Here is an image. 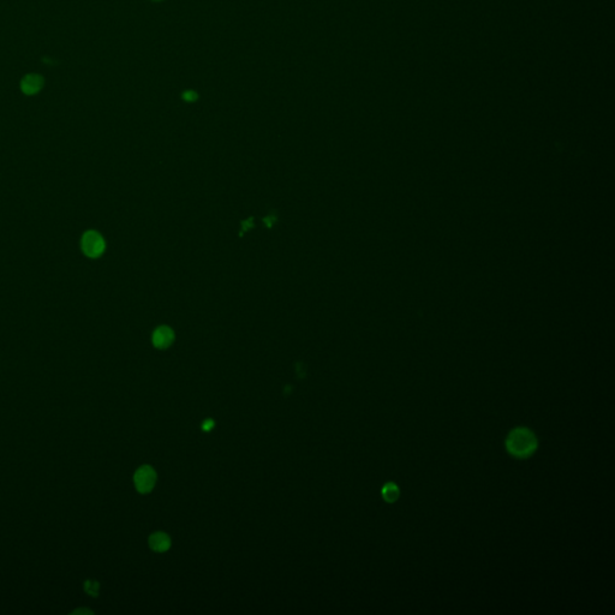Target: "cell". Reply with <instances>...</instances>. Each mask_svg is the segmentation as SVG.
I'll use <instances>...</instances> for the list:
<instances>
[{"instance_id":"obj_1","label":"cell","mask_w":615,"mask_h":615,"mask_svg":"<svg viewBox=\"0 0 615 615\" xmlns=\"http://www.w3.org/2000/svg\"><path fill=\"white\" fill-rule=\"evenodd\" d=\"M505 446L516 459H527L537 449L538 441L535 433L529 428L518 427L508 434Z\"/></svg>"},{"instance_id":"obj_2","label":"cell","mask_w":615,"mask_h":615,"mask_svg":"<svg viewBox=\"0 0 615 615\" xmlns=\"http://www.w3.org/2000/svg\"><path fill=\"white\" fill-rule=\"evenodd\" d=\"M81 249L83 254L87 257L90 259H96L103 254L106 249L105 239L99 232L96 231H87L83 233L82 239H81Z\"/></svg>"},{"instance_id":"obj_3","label":"cell","mask_w":615,"mask_h":615,"mask_svg":"<svg viewBox=\"0 0 615 615\" xmlns=\"http://www.w3.org/2000/svg\"><path fill=\"white\" fill-rule=\"evenodd\" d=\"M133 483L137 491L148 494L153 490L156 483V472L150 465H142L133 475Z\"/></svg>"},{"instance_id":"obj_4","label":"cell","mask_w":615,"mask_h":615,"mask_svg":"<svg viewBox=\"0 0 615 615\" xmlns=\"http://www.w3.org/2000/svg\"><path fill=\"white\" fill-rule=\"evenodd\" d=\"M173 342H175V333L170 327L161 326L156 328L153 333V345L159 350L170 348Z\"/></svg>"},{"instance_id":"obj_5","label":"cell","mask_w":615,"mask_h":615,"mask_svg":"<svg viewBox=\"0 0 615 615\" xmlns=\"http://www.w3.org/2000/svg\"><path fill=\"white\" fill-rule=\"evenodd\" d=\"M150 549L156 553H165L171 548V538L166 532L163 531H156L152 533L148 539Z\"/></svg>"},{"instance_id":"obj_6","label":"cell","mask_w":615,"mask_h":615,"mask_svg":"<svg viewBox=\"0 0 615 615\" xmlns=\"http://www.w3.org/2000/svg\"><path fill=\"white\" fill-rule=\"evenodd\" d=\"M44 87V78L40 75H27L22 80L21 89L24 94L34 95L41 90Z\"/></svg>"},{"instance_id":"obj_7","label":"cell","mask_w":615,"mask_h":615,"mask_svg":"<svg viewBox=\"0 0 615 615\" xmlns=\"http://www.w3.org/2000/svg\"><path fill=\"white\" fill-rule=\"evenodd\" d=\"M399 495H400V490H399L395 483L390 482L382 488V497L385 499V501L390 502V504L395 502L399 499Z\"/></svg>"},{"instance_id":"obj_8","label":"cell","mask_w":615,"mask_h":615,"mask_svg":"<svg viewBox=\"0 0 615 615\" xmlns=\"http://www.w3.org/2000/svg\"><path fill=\"white\" fill-rule=\"evenodd\" d=\"M100 590V584L96 580H87L85 583V591L93 597H97Z\"/></svg>"},{"instance_id":"obj_9","label":"cell","mask_w":615,"mask_h":615,"mask_svg":"<svg viewBox=\"0 0 615 615\" xmlns=\"http://www.w3.org/2000/svg\"><path fill=\"white\" fill-rule=\"evenodd\" d=\"M197 97H198V95L197 93H195L194 90H186V91H184V94H183V99L188 102L195 101V100H197Z\"/></svg>"},{"instance_id":"obj_10","label":"cell","mask_w":615,"mask_h":615,"mask_svg":"<svg viewBox=\"0 0 615 615\" xmlns=\"http://www.w3.org/2000/svg\"><path fill=\"white\" fill-rule=\"evenodd\" d=\"M214 426H215V423L213 419H206L202 424V429L205 430V432H211V430L214 428Z\"/></svg>"},{"instance_id":"obj_11","label":"cell","mask_w":615,"mask_h":615,"mask_svg":"<svg viewBox=\"0 0 615 615\" xmlns=\"http://www.w3.org/2000/svg\"><path fill=\"white\" fill-rule=\"evenodd\" d=\"M75 614H77V615L90 614L91 615V614H93V612H91L90 609H87V608H77V609H75V611L71 613V615H75Z\"/></svg>"}]
</instances>
